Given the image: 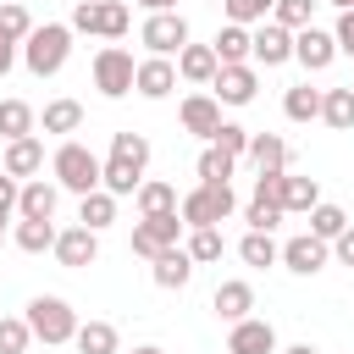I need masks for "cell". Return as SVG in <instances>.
I'll return each instance as SVG.
<instances>
[{
    "instance_id": "cell-1",
    "label": "cell",
    "mask_w": 354,
    "mask_h": 354,
    "mask_svg": "<svg viewBox=\"0 0 354 354\" xmlns=\"http://www.w3.org/2000/svg\"><path fill=\"white\" fill-rule=\"evenodd\" d=\"M144 166H149V138L144 133H111V160H105V183L116 199L122 194H138L144 183Z\"/></svg>"
},
{
    "instance_id": "cell-2",
    "label": "cell",
    "mask_w": 354,
    "mask_h": 354,
    "mask_svg": "<svg viewBox=\"0 0 354 354\" xmlns=\"http://www.w3.org/2000/svg\"><path fill=\"white\" fill-rule=\"evenodd\" d=\"M50 171H55V183H61V188H72L77 199H83V194H94V188L105 183V160H100L88 144H77V138H66V144L50 155Z\"/></svg>"
},
{
    "instance_id": "cell-3",
    "label": "cell",
    "mask_w": 354,
    "mask_h": 354,
    "mask_svg": "<svg viewBox=\"0 0 354 354\" xmlns=\"http://www.w3.org/2000/svg\"><path fill=\"white\" fill-rule=\"evenodd\" d=\"M66 55H72V22H44V28H33L28 44H22V61H28L33 77H55V72L66 66Z\"/></svg>"
},
{
    "instance_id": "cell-4",
    "label": "cell",
    "mask_w": 354,
    "mask_h": 354,
    "mask_svg": "<svg viewBox=\"0 0 354 354\" xmlns=\"http://www.w3.org/2000/svg\"><path fill=\"white\" fill-rule=\"evenodd\" d=\"M232 210H238L232 183H199L194 194H183V199H177V216H183L188 227H216V221H227Z\"/></svg>"
},
{
    "instance_id": "cell-5",
    "label": "cell",
    "mask_w": 354,
    "mask_h": 354,
    "mask_svg": "<svg viewBox=\"0 0 354 354\" xmlns=\"http://www.w3.org/2000/svg\"><path fill=\"white\" fill-rule=\"evenodd\" d=\"M28 326H33L39 343H72L77 337V310L66 299H55V293H39L28 304Z\"/></svg>"
},
{
    "instance_id": "cell-6",
    "label": "cell",
    "mask_w": 354,
    "mask_h": 354,
    "mask_svg": "<svg viewBox=\"0 0 354 354\" xmlns=\"http://www.w3.org/2000/svg\"><path fill=\"white\" fill-rule=\"evenodd\" d=\"M133 77H138V61H133V50H122V44H105V50L94 55V88H100L105 100H122V94H133Z\"/></svg>"
},
{
    "instance_id": "cell-7",
    "label": "cell",
    "mask_w": 354,
    "mask_h": 354,
    "mask_svg": "<svg viewBox=\"0 0 354 354\" xmlns=\"http://www.w3.org/2000/svg\"><path fill=\"white\" fill-rule=\"evenodd\" d=\"M183 216L177 210H160V216H144L138 227H133V254H144V260H155V254H166V249H177V238H183Z\"/></svg>"
},
{
    "instance_id": "cell-8",
    "label": "cell",
    "mask_w": 354,
    "mask_h": 354,
    "mask_svg": "<svg viewBox=\"0 0 354 354\" xmlns=\"http://www.w3.org/2000/svg\"><path fill=\"white\" fill-rule=\"evenodd\" d=\"M138 39L149 44V55H177L188 44V22L177 11H149V22L138 28Z\"/></svg>"
},
{
    "instance_id": "cell-9",
    "label": "cell",
    "mask_w": 354,
    "mask_h": 354,
    "mask_svg": "<svg viewBox=\"0 0 354 354\" xmlns=\"http://www.w3.org/2000/svg\"><path fill=\"white\" fill-rule=\"evenodd\" d=\"M293 61H299L304 72H326V66L337 61V39H332L326 28H315V22H310V28H299V33H293Z\"/></svg>"
},
{
    "instance_id": "cell-10",
    "label": "cell",
    "mask_w": 354,
    "mask_h": 354,
    "mask_svg": "<svg viewBox=\"0 0 354 354\" xmlns=\"http://www.w3.org/2000/svg\"><path fill=\"white\" fill-rule=\"evenodd\" d=\"M326 238H315V232H299V238H288L282 243V266L293 271V277H315L321 266H326Z\"/></svg>"
},
{
    "instance_id": "cell-11",
    "label": "cell",
    "mask_w": 354,
    "mask_h": 354,
    "mask_svg": "<svg viewBox=\"0 0 354 354\" xmlns=\"http://www.w3.org/2000/svg\"><path fill=\"white\" fill-rule=\"evenodd\" d=\"M254 61H260V66H282V61H293V28H282L277 17L260 22V28H254Z\"/></svg>"
},
{
    "instance_id": "cell-12",
    "label": "cell",
    "mask_w": 354,
    "mask_h": 354,
    "mask_svg": "<svg viewBox=\"0 0 354 354\" xmlns=\"http://www.w3.org/2000/svg\"><path fill=\"white\" fill-rule=\"evenodd\" d=\"M210 88H216V100H221V105H249V100H254V88H260V77H254V66H249V61H238V66H221Z\"/></svg>"
},
{
    "instance_id": "cell-13",
    "label": "cell",
    "mask_w": 354,
    "mask_h": 354,
    "mask_svg": "<svg viewBox=\"0 0 354 354\" xmlns=\"http://www.w3.org/2000/svg\"><path fill=\"white\" fill-rule=\"evenodd\" d=\"M55 260L72 266V271H77V266H94V260H100V232H94V227H66V232L55 238Z\"/></svg>"
},
{
    "instance_id": "cell-14",
    "label": "cell",
    "mask_w": 354,
    "mask_h": 354,
    "mask_svg": "<svg viewBox=\"0 0 354 354\" xmlns=\"http://www.w3.org/2000/svg\"><path fill=\"white\" fill-rule=\"evenodd\" d=\"M227 354H277V332H271V321H254V315L232 321Z\"/></svg>"
},
{
    "instance_id": "cell-15",
    "label": "cell",
    "mask_w": 354,
    "mask_h": 354,
    "mask_svg": "<svg viewBox=\"0 0 354 354\" xmlns=\"http://www.w3.org/2000/svg\"><path fill=\"white\" fill-rule=\"evenodd\" d=\"M216 72H221L216 44H183L177 50V77L183 83H216Z\"/></svg>"
},
{
    "instance_id": "cell-16",
    "label": "cell",
    "mask_w": 354,
    "mask_h": 354,
    "mask_svg": "<svg viewBox=\"0 0 354 354\" xmlns=\"http://www.w3.org/2000/svg\"><path fill=\"white\" fill-rule=\"evenodd\" d=\"M133 88H138L144 100H166V94L177 88V66H171V55H149V61H138Z\"/></svg>"
},
{
    "instance_id": "cell-17",
    "label": "cell",
    "mask_w": 354,
    "mask_h": 354,
    "mask_svg": "<svg viewBox=\"0 0 354 354\" xmlns=\"http://www.w3.org/2000/svg\"><path fill=\"white\" fill-rule=\"evenodd\" d=\"M55 205H61V183H44V177L22 183V194H17V210L28 221H55Z\"/></svg>"
},
{
    "instance_id": "cell-18",
    "label": "cell",
    "mask_w": 354,
    "mask_h": 354,
    "mask_svg": "<svg viewBox=\"0 0 354 354\" xmlns=\"http://www.w3.org/2000/svg\"><path fill=\"white\" fill-rule=\"evenodd\" d=\"M177 116H183V127H188V133L216 138V127H221V100H216V94H188Z\"/></svg>"
},
{
    "instance_id": "cell-19",
    "label": "cell",
    "mask_w": 354,
    "mask_h": 354,
    "mask_svg": "<svg viewBox=\"0 0 354 354\" xmlns=\"http://www.w3.org/2000/svg\"><path fill=\"white\" fill-rule=\"evenodd\" d=\"M210 310H216L221 321H243V315L254 310V288H249L243 277H232V282H221V288H216V299H210Z\"/></svg>"
},
{
    "instance_id": "cell-20",
    "label": "cell",
    "mask_w": 354,
    "mask_h": 354,
    "mask_svg": "<svg viewBox=\"0 0 354 354\" xmlns=\"http://www.w3.org/2000/svg\"><path fill=\"white\" fill-rule=\"evenodd\" d=\"M0 171H11V177H33V171H44V144H39L33 133H28V138H11Z\"/></svg>"
},
{
    "instance_id": "cell-21",
    "label": "cell",
    "mask_w": 354,
    "mask_h": 354,
    "mask_svg": "<svg viewBox=\"0 0 354 354\" xmlns=\"http://www.w3.org/2000/svg\"><path fill=\"white\" fill-rule=\"evenodd\" d=\"M216 55H221V66H238V61H254V33H249L243 22H227V28L216 33Z\"/></svg>"
},
{
    "instance_id": "cell-22",
    "label": "cell",
    "mask_w": 354,
    "mask_h": 354,
    "mask_svg": "<svg viewBox=\"0 0 354 354\" xmlns=\"http://www.w3.org/2000/svg\"><path fill=\"white\" fill-rule=\"evenodd\" d=\"M249 160L254 171H288V144L277 133H249Z\"/></svg>"
},
{
    "instance_id": "cell-23",
    "label": "cell",
    "mask_w": 354,
    "mask_h": 354,
    "mask_svg": "<svg viewBox=\"0 0 354 354\" xmlns=\"http://www.w3.org/2000/svg\"><path fill=\"white\" fill-rule=\"evenodd\" d=\"M315 205H321V183H315V177H288V171H282V210H288V216H293V210L310 216Z\"/></svg>"
},
{
    "instance_id": "cell-24",
    "label": "cell",
    "mask_w": 354,
    "mask_h": 354,
    "mask_svg": "<svg viewBox=\"0 0 354 354\" xmlns=\"http://www.w3.org/2000/svg\"><path fill=\"white\" fill-rule=\"evenodd\" d=\"M77 221H83V227H94V232H100V227H111V221H116V194H111V188L83 194V199H77Z\"/></svg>"
},
{
    "instance_id": "cell-25",
    "label": "cell",
    "mask_w": 354,
    "mask_h": 354,
    "mask_svg": "<svg viewBox=\"0 0 354 354\" xmlns=\"http://www.w3.org/2000/svg\"><path fill=\"white\" fill-rule=\"evenodd\" d=\"M188 277H194V254H188V249L155 254V282H160V288H188Z\"/></svg>"
},
{
    "instance_id": "cell-26",
    "label": "cell",
    "mask_w": 354,
    "mask_h": 354,
    "mask_svg": "<svg viewBox=\"0 0 354 354\" xmlns=\"http://www.w3.org/2000/svg\"><path fill=\"white\" fill-rule=\"evenodd\" d=\"M321 122H326V127H337V133H348V127H354V83H348V88H326V94H321Z\"/></svg>"
},
{
    "instance_id": "cell-27",
    "label": "cell",
    "mask_w": 354,
    "mask_h": 354,
    "mask_svg": "<svg viewBox=\"0 0 354 354\" xmlns=\"http://www.w3.org/2000/svg\"><path fill=\"white\" fill-rule=\"evenodd\" d=\"M77 354H116V326L111 321H77Z\"/></svg>"
},
{
    "instance_id": "cell-28",
    "label": "cell",
    "mask_w": 354,
    "mask_h": 354,
    "mask_svg": "<svg viewBox=\"0 0 354 354\" xmlns=\"http://www.w3.org/2000/svg\"><path fill=\"white\" fill-rule=\"evenodd\" d=\"M321 94H326V88H310V83L288 88V94H282V111H288V122H315V116H321Z\"/></svg>"
},
{
    "instance_id": "cell-29",
    "label": "cell",
    "mask_w": 354,
    "mask_h": 354,
    "mask_svg": "<svg viewBox=\"0 0 354 354\" xmlns=\"http://www.w3.org/2000/svg\"><path fill=\"white\" fill-rule=\"evenodd\" d=\"M55 221H17V249H28V254H44V249H55Z\"/></svg>"
},
{
    "instance_id": "cell-30",
    "label": "cell",
    "mask_w": 354,
    "mask_h": 354,
    "mask_svg": "<svg viewBox=\"0 0 354 354\" xmlns=\"http://www.w3.org/2000/svg\"><path fill=\"white\" fill-rule=\"evenodd\" d=\"M33 133V105H22V100H0V138L11 144V138H28Z\"/></svg>"
},
{
    "instance_id": "cell-31",
    "label": "cell",
    "mask_w": 354,
    "mask_h": 354,
    "mask_svg": "<svg viewBox=\"0 0 354 354\" xmlns=\"http://www.w3.org/2000/svg\"><path fill=\"white\" fill-rule=\"evenodd\" d=\"M83 127V105L77 100H50L44 105V133H77Z\"/></svg>"
},
{
    "instance_id": "cell-32",
    "label": "cell",
    "mask_w": 354,
    "mask_h": 354,
    "mask_svg": "<svg viewBox=\"0 0 354 354\" xmlns=\"http://www.w3.org/2000/svg\"><path fill=\"white\" fill-rule=\"evenodd\" d=\"M177 210V188L171 183H138V216H160Z\"/></svg>"
},
{
    "instance_id": "cell-33",
    "label": "cell",
    "mask_w": 354,
    "mask_h": 354,
    "mask_svg": "<svg viewBox=\"0 0 354 354\" xmlns=\"http://www.w3.org/2000/svg\"><path fill=\"white\" fill-rule=\"evenodd\" d=\"M221 232L216 227H188V254H194V266H210V260H221Z\"/></svg>"
},
{
    "instance_id": "cell-34",
    "label": "cell",
    "mask_w": 354,
    "mask_h": 354,
    "mask_svg": "<svg viewBox=\"0 0 354 354\" xmlns=\"http://www.w3.org/2000/svg\"><path fill=\"white\" fill-rule=\"evenodd\" d=\"M238 254H243V266H277V260H282V249L271 243V232H254V227H249V238L238 243Z\"/></svg>"
},
{
    "instance_id": "cell-35",
    "label": "cell",
    "mask_w": 354,
    "mask_h": 354,
    "mask_svg": "<svg viewBox=\"0 0 354 354\" xmlns=\"http://www.w3.org/2000/svg\"><path fill=\"white\" fill-rule=\"evenodd\" d=\"M28 343H33L28 315H0V354H28Z\"/></svg>"
},
{
    "instance_id": "cell-36",
    "label": "cell",
    "mask_w": 354,
    "mask_h": 354,
    "mask_svg": "<svg viewBox=\"0 0 354 354\" xmlns=\"http://www.w3.org/2000/svg\"><path fill=\"white\" fill-rule=\"evenodd\" d=\"M343 227H348V216H343L337 205H326V199H321V205L310 210V232H315V238H326V243H332Z\"/></svg>"
},
{
    "instance_id": "cell-37",
    "label": "cell",
    "mask_w": 354,
    "mask_h": 354,
    "mask_svg": "<svg viewBox=\"0 0 354 354\" xmlns=\"http://www.w3.org/2000/svg\"><path fill=\"white\" fill-rule=\"evenodd\" d=\"M199 183H232V155L210 144V149L199 155Z\"/></svg>"
},
{
    "instance_id": "cell-38",
    "label": "cell",
    "mask_w": 354,
    "mask_h": 354,
    "mask_svg": "<svg viewBox=\"0 0 354 354\" xmlns=\"http://www.w3.org/2000/svg\"><path fill=\"white\" fill-rule=\"evenodd\" d=\"M127 22H133V17H127L122 0H100V39H122Z\"/></svg>"
},
{
    "instance_id": "cell-39",
    "label": "cell",
    "mask_w": 354,
    "mask_h": 354,
    "mask_svg": "<svg viewBox=\"0 0 354 354\" xmlns=\"http://www.w3.org/2000/svg\"><path fill=\"white\" fill-rule=\"evenodd\" d=\"M243 216H249V227H254V232H271V227H277V221H282V216H288V210H282V205H277V199H260V194H254V199H249V210H243Z\"/></svg>"
},
{
    "instance_id": "cell-40",
    "label": "cell",
    "mask_w": 354,
    "mask_h": 354,
    "mask_svg": "<svg viewBox=\"0 0 354 354\" xmlns=\"http://www.w3.org/2000/svg\"><path fill=\"white\" fill-rule=\"evenodd\" d=\"M271 11H277V0H227V22H243V28L266 22Z\"/></svg>"
},
{
    "instance_id": "cell-41",
    "label": "cell",
    "mask_w": 354,
    "mask_h": 354,
    "mask_svg": "<svg viewBox=\"0 0 354 354\" xmlns=\"http://www.w3.org/2000/svg\"><path fill=\"white\" fill-rule=\"evenodd\" d=\"M210 144H216V149H227V155L238 160V155H249V127H238V122H221Z\"/></svg>"
},
{
    "instance_id": "cell-42",
    "label": "cell",
    "mask_w": 354,
    "mask_h": 354,
    "mask_svg": "<svg viewBox=\"0 0 354 354\" xmlns=\"http://www.w3.org/2000/svg\"><path fill=\"white\" fill-rule=\"evenodd\" d=\"M310 11H315V0H277V11H271V17H277L282 28H293V33H299V28H310Z\"/></svg>"
},
{
    "instance_id": "cell-43",
    "label": "cell",
    "mask_w": 354,
    "mask_h": 354,
    "mask_svg": "<svg viewBox=\"0 0 354 354\" xmlns=\"http://www.w3.org/2000/svg\"><path fill=\"white\" fill-rule=\"evenodd\" d=\"M0 33H11V39H28V33H33V17H28L17 0H6V6H0Z\"/></svg>"
},
{
    "instance_id": "cell-44",
    "label": "cell",
    "mask_w": 354,
    "mask_h": 354,
    "mask_svg": "<svg viewBox=\"0 0 354 354\" xmlns=\"http://www.w3.org/2000/svg\"><path fill=\"white\" fill-rule=\"evenodd\" d=\"M332 39H337V50H343V55H354V11H337V28H332Z\"/></svg>"
},
{
    "instance_id": "cell-45",
    "label": "cell",
    "mask_w": 354,
    "mask_h": 354,
    "mask_svg": "<svg viewBox=\"0 0 354 354\" xmlns=\"http://www.w3.org/2000/svg\"><path fill=\"white\" fill-rule=\"evenodd\" d=\"M17 194H22V188H17V177H11V171H0V221L17 210Z\"/></svg>"
},
{
    "instance_id": "cell-46",
    "label": "cell",
    "mask_w": 354,
    "mask_h": 354,
    "mask_svg": "<svg viewBox=\"0 0 354 354\" xmlns=\"http://www.w3.org/2000/svg\"><path fill=\"white\" fill-rule=\"evenodd\" d=\"M332 249H337V260H343V266L354 271V227H343V232L332 238Z\"/></svg>"
},
{
    "instance_id": "cell-47",
    "label": "cell",
    "mask_w": 354,
    "mask_h": 354,
    "mask_svg": "<svg viewBox=\"0 0 354 354\" xmlns=\"http://www.w3.org/2000/svg\"><path fill=\"white\" fill-rule=\"evenodd\" d=\"M11 66H17V39H11V33H0V77H6Z\"/></svg>"
},
{
    "instance_id": "cell-48",
    "label": "cell",
    "mask_w": 354,
    "mask_h": 354,
    "mask_svg": "<svg viewBox=\"0 0 354 354\" xmlns=\"http://www.w3.org/2000/svg\"><path fill=\"white\" fill-rule=\"evenodd\" d=\"M133 6H144V11H177V0H133Z\"/></svg>"
},
{
    "instance_id": "cell-49",
    "label": "cell",
    "mask_w": 354,
    "mask_h": 354,
    "mask_svg": "<svg viewBox=\"0 0 354 354\" xmlns=\"http://www.w3.org/2000/svg\"><path fill=\"white\" fill-rule=\"evenodd\" d=\"M282 354H315V348H310V343H293V348H282Z\"/></svg>"
},
{
    "instance_id": "cell-50",
    "label": "cell",
    "mask_w": 354,
    "mask_h": 354,
    "mask_svg": "<svg viewBox=\"0 0 354 354\" xmlns=\"http://www.w3.org/2000/svg\"><path fill=\"white\" fill-rule=\"evenodd\" d=\"M133 354H166V348H155V343H144V348H133Z\"/></svg>"
},
{
    "instance_id": "cell-51",
    "label": "cell",
    "mask_w": 354,
    "mask_h": 354,
    "mask_svg": "<svg viewBox=\"0 0 354 354\" xmlns=\"http://www.w3.org/2000/svg\"><path fill=\"white\" fill-rule=\"evenodd\" d=\"M326 6H337V11H354V0H326Z\"/></svg>"
},
{
    "instance_id": "cell-52",
    "label": "cell",
    "mask_w": 354,
    "mask_h": 354,
    "mask_svg": "<svg viewBox=\"0 0 354 354\" xmlns=\"http://www.w3.org/2000/svg\"><path fill=\"white\" fill-rule=\"evenodd\" d=\"M0 243H6V221H0Z\"/></svg>"
},
{
    "instance_id": "cell-53",
    "label": "cell",
    "mask_w": 354,
    "mask_h": 354,
    "mask_svg": "<svg viewBox=\"0 0 354 354\" xmlns=\"http://www.w3.org/2000/svg\"><path fill=\"white\" fill-rule=\"evenodd\" d=\"M0 6H6V0H0Z\"/></svg>"
}]
</instances>
